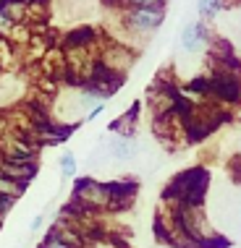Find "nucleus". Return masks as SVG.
<instances>
[{"label": "nucleus", "mask_w": 241, "mask_h": 248, "mask_svg": "<svg viewBox=\"0 0 241 248\" xmlns=\"http://www.w3.org/2000/svg\"><path fill=\"white\" fill-rule=\"evenodd\" d=\"M118 21H120V34L126 39H144L152 37L165 21V3L157 0H139V3H118Z\"/></svg>", "instance_id": "obj_1"}, {"label": "nucleus", "mask_w": 241, "mask_h": 248, "mask_svg": "<svg viewBox=\"0 0 241 248\" xmlns=\"http://www.w3.org/2000/svg\"><path fill=\"white\" fill-rule=\"evenodd\" d=\"M71 201L79 204L84 212H89V214L108 212V180L79 178L76 183H73Z\"/></svg>", "instance_id": "obj_2"}, {"label": "nucleus", "mask_w": 241, "mask_h": 248, "mask_svg": "<svg viewBox=\"0 0 241 248\" xmlns=\"http://www.w3.org/2000/svg\"><path fill=\"white\" fill-rule=\"evenodd\" d=\"M178 45L186 55H199V52H207L212 45V31L205 21H189L181 29L178 34Z\"/></svg>", "instance_id": "obj_3"}, {"label": "nucleus", "mask_w": 241, "mask_h": 248, "mask_svg": "<svg viewBox=\"0 0 241 248\" xmlns=\"http://www.w3.org/2000/svg\"><path fill=\"white\" fill-rule=\"evenodd\" d=\"M97 39H100V31L95 26L76 24L73 29H69L63 34V47L69 52H84V50H89L92 45H97Z\"/></svg>", "instance_id": "obj_4"}, {"label": "nucleus", "mask_w": 241, "mask_h": 248, "mask_svg": "<svg viewBox=\"0 0 241 248\" xmlns=\"http://www.w3.org/2000/svg\"><path fill=\"white\" fill-rule=\"evenodd\" d=\"M137 180H108V212L126 209L137 196Z\"/></svg>", "instance_id": "obj_5"}, {"label": "nucleus", "mask_w": 241, "mask_h": 248, "mask_svg": "<svg viewBox=\"0 0 241 248\" xmlns=\"http://www.w3.org/2000/svg\"><path fill=\"white\" fill-rule=\"evenodd\" d=\"M0 175L13 180V183L29 186L37 175V162H21V159H5L0 157Z\"/></svg>", "instance_id": "obj_6"}, {"label": "nucleus", "mask_w": 241, "mask_h": 248, "mask_svg": "<svg viewBox=\"0 0 241 248\" xmlns=\"http://www.w3.org/2000/svg\"><path fill=\"white\" fill-rule=\"evenodd\" d=\"M139 152V144L137 139H129V136H113L108 144H105V154L116 162H131Z\"/></svg>", "instance_id": "obj_7"}, {"label": "nucleus", "mask_w": 241, "mask_h": 248, "mask_svg": "<svg viewBox=\"0 0 241 248\" xmlns=\"http://www.w3.org/2000/svg\"><path fill=\"white\" fill-rule=\"evenodd\" d=\"M231 5L228 3H220V0H199L197 3V11H199V21H212V18H218L223 11H228Z\"/></svg>", "instance_id": "obj_8"}, {"label": "nucleus", "mask_w": 241, "mask_h": 248, "mask_svg": "<svg viewBox=\"0 0 241 248\" xmlns=\"http://www.w3.org/2000/svg\"><path fill=\"white\" fill-rule=\"evenodd\" d=\"M58 167H60V175L63 178H73L76 175V154L71 149H63V154L58 157Z\"/></svg>", "instance_id": "obj_9"}, {"label": "nucleus", "mask_w": 241, "mask_h": 248, "mask_svg": "<svg viewBox=\"0 0 241 248\" xmlns=\"http://www.w3.org/2000/svg\"><path fill=\"white\" fill-rule=\"evenodd\" d=\"M24 191H26V186L13 183V180L0 175V196H8V199H13V201H18V199L24 196Z\"/></svg>", "instance_id": "obj_10"}, {"label": "nucleus", "mask_w": 241, "mask_h": 248, "mask_svg": "<svg viewBox=\"0 0 241 248\" xmlns=\"http://www.w3.org/2000/svg\"><path fill=\"white\" fill-rule=\"evenodd\" d=\"M37 248H73V246H69V243H66V240L60 238L58 232H55V230H52V227H50V230L45 232L42 243H39Z\"/></svg>", "instance_id": "obj_11"}, {"label": "nucleus", "mask_w": 241, "mask_h": 248, "mask_svg": "<svg viewBox=\"0 0 241 248\" xmlns=\"http://www.w3.org/2000/svg\"><path fill=\"white\" fill-rule=\"evenodd\" d=\"M45 222H48V214H45V212L34 214V219L29 222V232H39V230H42V225H45Z\"/></svg>", "instance_id": "obj_12"}, {"label": "nucleus", "mask_w": 241, "mask_h": 248, "mask_svg": "<svg viewBox=\"0 0 241 248\" xmlns=\"http://www.w3.org/2000/svg\"><path fill=\"white\" fill-rule=\"evenodd\" d=\"M105 107H108V102H105V105H97L95 110H89V112H86V115H84V123H92V120H97V118H100V115H103V112H105Z\"/></svg>", "instance_id": "obj_13"}, {"label": "nucleus", "mask_w": 241, "mask_h": 248, "mask_svg": "<svg viewBox=\"0 0 241 248\" xmlns=\"http://www.w3.org/2000/svg\"><path fill=\"white\" fill-rule=\"evenodd\" d=\"M13 204H16L13 199H8V196H0V214L5 217V214H8V212L13 209Z\"/></svg>", "instance_id": "obj_14"}, {"label": "nucleus", "mask_w": 241, "mask_h": 248, "mask_svg": "<svg viewBox=\"0 0 241 248\" xmlns=\"http://www.w3.org/2000/svg\"><path fill=\"white\" fill-rule=\"evenodd\" d=\"M0 230H3V214H0Z\"/></svg>", "instance_id": "obj_15"}, {"label": "nucleus", "mask_w": 241, "mask_h": 248, "mask_svg": "<svg viewBox=\"0 0 241 248\" xmlns=\"http://www.w3.org/2000/svg\"><path fill=\"white\" fill-rule=\"evenodd\" d=\"M239 180H241V167H239Z\"/></svg>", "instance_id": "obj_16"}]
</instances>
